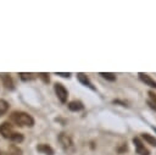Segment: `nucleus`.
<instances>
[{
    "label": "nucleus",
    "instance_id": "aec40b11",
    "mask_svg": "<svg viewBox=\"0 0 156 155\" xmlns=\"http://www.w3.org/2000/svg\"><path fill=\"white\" fill-rule=\"evenodd\" d=\"M152 128H154V131H155V133H156V128H155V127H152Z\"/></svg>",
    "mask_w": 156,
    "mask_h": 155
},
{
    "label": "nucleus",
    "instance_id": "423d86ee",
    "mask_svg": "<svg viewBox=\"0 0 156 155\" xmlns=\"http://www.w3.org/2000/svg\"><path fill=\"white\" fill-rule=\"evenodd\" d=\"M35 149L38 153H40L43 155H55V150L52 149V146H50L46 143H39L35 146Z\"/></svg>",
    "mask_w": 156,
    "mask_h": 155
},
{
    "label": "nucleus",
    "instance_id": "0eeeda50",
    "mask_svg": "<svg viewBox=\"0 0 156 155\" xmlns=\"http://www.w3.org/2000/svg\"><path fill=\"white\" fill-rule=\"evenodd\" d=\"M1 81H2V84L5 85V88L7 90H13L15 89V82H13V78L7 74V73H2L1 76Z\"/></svg>",
    "mask_w": 156,
    "mask_h": 155
},
{
    "label": "nucleus",
    "instance_id": "a211bd4d",
    "mask_svg": "<svg viewBox=\"0 0 156 155\" xmlns=\"http://www.w3.org/2000/svg\"><path fill=\"white\" fill-rule=\"evenodd\" d=\"M55 74H56V76L65 77V78H69V77H71V73H69V72H67V73H63V72H56Z\"/></svg>",
    "mask_w": 156,
    "mask_h": 155
},
{
    "label": "nucleus",
    "instance_id": "f03ea898",
    "mask_svg": "<svg viewBox=\"0 0 156 155\" xmlns=\"http://www.w3.org/2000/svg\"><path fill=\"white\" fill-rule=\"evenodd\" d=\"M10 121L20 127H33L35 123L33 116L24 111H13L10 115Z\"/></svg>",
    "mask_w": 156,
    "mask_h": 155
},
{
    "label": "nucleus",
    "instance_id": "ddd939ff",
    "mask_svg": "<svg viewBox=\"0 0 156 155\" xmlns=\"http://www.w3.org/2000/svg\"><path fill=\"white\" fill-rule=\"evenodd\" d=\"M147 94H149V101H147L149 106H150L151 109L156 110V93H154V92L150 90Z\"/></svg>",
    "mask_w": 156,
    "mask_h": 155
},
{
    "label": "nucleus",
    "instance_id": "9d476101",
    "mask_svg": "<svg viewBox=\"0 0 156 155\" xmlns=\"http://www.w3.org/2000/svg\"><path fill=\"white\" fill-rule=\"evenodd\" d=\"M68 109L71 110V111H73V112H78V111H82L83 109H84V105H83V103L82 101H79V100H73V101H71V103H68Z\"/></svg>",
    "mask_w": 156,
    "mask_h": 155
},
{
    "label": "nucleus",
    "instance_id": "f8f14e48",
    "mask_svg": "<svg viewBox=\"0 0 156 155\" xmlns=\"http://www.w3.org/2000/svg\"><path fill=\"white\" fill-rule=\"evenodd\" d=\"M141 138H143L147 144H150V145H152V146H156V138H155L154 135H151V134H149V133H143V134H141Z\"/></svg>",
    "mask_w": 156,
    "mask_h": 155
},
{
    "label": "nucleus",
    "instance_id": "1a4fd4ad",
    "mask_svg": "<svg viewBox=\"0 0 156 155\" xmlns=\"http://www.w3.org/2000/svg\"><path fill=\"white\" fill-rule=\"evenodd\" d=\"M138 76H139V79L143 82V83H145L146 85H149V87H151V88H155L156 89V82L149 76V74H146V73H143V72H139L138 73Z\"/></svg>",
    "mask_w": 156,
    "mask_h": 155
},
{
    "label": "nucleus",
    "instance_id": "2eb2a0df",
    "mask_svg": "<svg viewBox=\"0 0 156 155\" xmlns=\"http://www.w3.org/2000/svg\"><path fill=\"white\" fill-rule=\"evenodd\" d=\"M102 78H105V79H107V81H110V82H113V81H116V74L115 73H111V72H100L99 73Z\"/></svg>",
    "mask_w": 156,
    "mask_h": 155
},
{
    "label": "nucleus",
    "instance_id": "39448f33",
    "mask_svg": "<svg viewBox=\"0 0 156 155\" xmlns=\"http://www.w3.org/2000/svg\"><path fill=\"white\" fill-rule=\"evenodd\" d=\"M133 144H134V146H135L136 154H139V155H150L149 149L145 148V145L143 144V142L140 140V138L134 137V138H133Z\"/></svg>",
    "mask_w": 156,
    "mask_h": 155
},
{
    "label": "nucleus",
    "instance_id": "6ab92c4d",
    "mask_svg": "<svg viewBox=\"0 0 156 155\" xmlns=\"http://www.w3.org/2000/svg\"><path fill=\"white\" fill-rule=\"evenodd\" d=\"M0 155H11L10 153H6V151H2V150H0Z\"/></svg>",
    "mask_w": 156,
    "mask_h": 155
},
{
    "label": "nucleus",
    "instance_id": "20e7f679",
    "mask_svg": "<svg viewBox=\"0 0 156 155\" xmlns=\"http://www.w3.org/2000/svg\"><path fill=\"white\" fill-rule=\"evenodd\" d=\"M54 92H55L57 99L60 100V103H62V104H66L67 103L68 90L66 89V87L62 83H55L54 84Z\"/></svg>",
    "mask_w": 156,
    "mask_h": 155
},
{
    "label": "nucleus",
    "instance_id": "dca6fc26",
    "mask_svg": "<svg viewBox=\"0 0 156 155\" xmlns=\"http://www.w3.org/2000/svg\"><path fill=\"white\" fill-rule=\"evenodd\" d=\"M9 153L11 155H22V150L21 148H18L16 144H11L10 148H9Z\"/></svg>",
    "mask_w": 156,
    "mask_h": 155
},
{
    "label": "nucleus",
    "instance_id": "6e6552de",
    "mask_svg": "<svg viewBox=\"0 0 156 155\" xmlns=\"http://www.w3.org/2000/svg\"><path fill=\"white\" fill-rule=\"evenodd\" d=\"M77 79H78V81H79V83H82L83 85H85V87L90 88L91 90H95V87L93 85L91 81L89 79V77H88L85 73H82V72L77 73Z\"/></svg>",
    "mask_w": 156,
    "mask_h": 155
},
{
    "label": "nucleus",
    "instance_id": "7ed1b4c3",
    "mask_svg": "<svg viewBox=\"0 0 156 155\" xmlns=\"http://www.w3.org/2000/svg\"><path fill=\"white\" fill-rule=\"evenodd\" d=\"M57 140H58V143H60V145H61V148L63 149L65 153H67V154H73L74 153L76 148H74L73 140L67 133L61 132L57 137Z\"/></svg>",
    "mask_w": 156,
    "mask_h": 155
},
{
    "label": "nucleus",
    "instance_id": "f3484780",
    "mask_svg": "<svg viewBox=\"0 0 156 155\" xmlns=\"http://www.w3.org/2000/svg\"><path fill=\"white\" fill-rule=\"evenodd\" d=\"M38 77H39L45 84L50 83V74H49V73H46V72H40V73H38Z\"/></svg>",
    "mask_w": 156,
    "mask_h": 155
},
{
    "label": "nucleus",
    "instance_id": "f257e3e1",
    "mask_svg": "<svg viewBox=\"0 0 156 155\" xmlns=\"http://www.w3.org/2000/svg\"><path fill=\"white\" fill-rule=\"evenodd\" d=\"M0 134H1L5 139H9V140H11V142L15 143V144H17V143L20 144V143H22L23 139H24L23 134L16 132V131L13 129V126H12L9 121L2 122V123L0 124Z\"/></svg>",
    "mask_w": 156,
    "mask_h": 155
},
{
    "label": "nucleus",
    "instance_id": "4468645a",
    "mask_svg": "<svg viewBox=\"0 0 156 155\" xmlns=\"http://www.w3.org/2000/svg\"><path fill=\"white\" fill-rule=\"evenodd\" d=\"M9 107H10L9 103L6 100H4V99H0V116H4L7 112Z\"/></svg>",
    "mask_w": 156,
    "mask_h": 155
},
{
    "label": "nucleus",
    "instance_id": "9b49d317",
    "mask_svg": "<svg viewBox=\"0 0 156 155\" xmlns=\"http://www.w3.org/2000/svg\"><path fill=\"white\" fill-rule=\"evenodd\" d=\"M18 77L21 81L23 82H28V81H33L38 77V73H30V72H20Z\"/></svg>",
    "mask_w": 156,
    "mask_h": 155
}]
</instances>
